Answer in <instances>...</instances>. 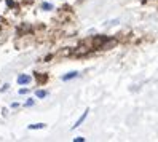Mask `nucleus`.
Wrapping results in <instances>:
<instances>
[{
	"mask_svg": "<svg viewBox=\"0 0 158 142\" xmlns=\"http://www.w3.org/2000/svg\"><path fill=\"white\" fill-rule=\"evenodd\" d=\"M16 81H18V85H29L31 81H32V78H31V75H27V73H21L19 77L16 78Z\"/></svg>",
	"mask_w": 158,
	"mask_h": 142,
	"instance_id": "f257e3e1",
	"label": "nucleus"
},
{
	"mask_svg": "<svg viewBox=\"0 0 158 142\" xmlns=\"http://www.w3.org/2000/svg\"><path fill=\"white\" fill-rule=\"evenodd\" d=\"M88 113H89V109H86L85 112H83V113H81V117H80V118H78V120L75 121V125H73V126H72V129H77L78 126H81V123H83V121H85V120H86V117H88Z\"/></svg>",
	"mask_w": 158,
	"mask_h": 142,
	"instance_id": "f03ea898",
	"label": "nucleus"
},
{
	"mask_svg": "<svg viewBox=\"0 0 158 142\" xmlns=\"http://www.w3.org/2000/svg\"><path fill=\"white\" fill-rule=\"evenodd\" d=\"M78 72L77 70H72V72H69V73H66V75H62V81H69V80H73V78H77L78 77Z\"/></svg>",
	"mask_w": 158,
	"mask_h": 142,
	"instance_id": "7ed1b4c3",
	"label": "nucleus"
},
{
	"mask_svg": "<svg viewBox=\"0 0 158 142\" xmlns=\"http://www.w3.org/2000/svg\"><path fill=\"white\" fill-rule=\"evenodd\" d=\"M27 128L29 129H43V128H46V125L45 123H34V125H29Z\"/></svg>",
	"mask_w": 158,
	"mask_h": 142,
	"instance_id": "20e7f679",
	"label": "nucleus"
},
{
	"mask_svg": "<svg viewBox=\"0 0 158 142\" xmlns=\"http://www.w3.org/2000/svg\"><path fill=\"white\" fill-rule=\"evenodd\" d=\"M35 96L39 98V99H43V98L48 96V91H45V90H37V91H35Z\"/></svg>",
	"mask_w": 158,
	"mask_h": 142,
	"instance_id": "39448f33",
	"label": "nucleus"
},
{
	"mask_svg": "<svg viewBox=\"0 0 158 142\" xmlns=\"http://www.w3.org/2000/svg\"><path fill=\"white\" fill-rule=\"evenodd\" d=\"M40 8H42V10H45V11H50V10H53V5L48 3V2H43Z\"/></svg>",
	"mask_w": 158,
	"mask_h": 142,
	"instance_id": "423d86ee",
	"label": "nucleus"
},
{
	"mask_svg": "<svg viewBox=\"0 0 158 142\" xmlns=\"http://www.w3.org/2000/svg\"><path fill=\"white\" fill-rule=\"evenodd\" d=\"M34 104H35V101H34V99H27V101H26V104H24V106H26V107H32Z\"/></svg>",
	"mask_w": 158,
	"mask_h": 142,
	"instance_id": "0eeeda50",
	"label": "nucleus"
},
{
	"mask_svg": "<svg viewBox=\"0 0 158 142\" xmlns=\"http://www.w3.org/2000/svg\"><path fill=\"white\" fill-rule=\"evenodd\" d=\"M8 88H10V85H8V83H5L3 86H2V90H0V93H5V91H6Z\"/></svg>",
	"mask_w": 158,
	"mask_h": 142,
	"instance_id": "6e6552de",
	"label": "nucleus"
},
{
	"mask_svg": "<svg viewBox=\"0 0 158 142\" xmlns=\"http://www.w3.org/2000/svg\"><path fill=\"white\" fill-rule=\"evenodd\" d=\"M73 142H85V137L78 136V137H75V139H73Z\"/></svg>",
	"mask_w": 158,
	"mask_h": 142,
	"instance_id": "1a4fd4ad",
	"label": "nucleus"
},
{
	"mask_svg": "<svg viewBox=\"0 0 158 142\" xmlns=\"http://www.w3.org/2000/svg\"><path fill=\"white\" fill-rule=\"evenodd\" d=\"M27 93H29V88H21L19 90V94H27Z\"/></svg>",
	"mask_w": 158,
	"mask_h": 142,
	"instance_id": "9d476101",
	"label": "nucleus"
},
{
	"mask_svg": "<svg viewBox=\"0 0 158 142\" xmlns=\"http://www.w3.org/2000/svg\"><path fill=\"white\" fill-rule=\"evenodd\" d=\"M6 5L10 6V8H13L15 6V2H13V0H6Z\"/></svg>",
	"mask_w": 158,
	"mask_h": 142,
	"instance_id": "9b49d317",
	"label": "nucleus"
},
{
	"mask_svg": "<svg viewBox=\"0 0 158 142\" xmlns=\"http://www.w3.org/2000/svg\"><path fill=\"white\" fill-rule=\"evenodd\" d=\"M11 107L16 109V107H19V104H18V102H13V104H11Z\"/></svg>",
	"mask_w": 158,
	"mask_h": 142,
	"instance_id": "f8f14e48",
	"label": "nucleus"
},
{
	"mask_svg": "<svg viewBox=\"0 0 158 142\" xmlns=\"http://www.w3.org/2000/svg\"><path fill=\"white\" fill-rule=\"evenodd\" d=\"M80 2H81V0H80Z\"/></svg>",
	"mask_w": 158,
	"mask_h": 142,
	"instance_id": "ddd939ff",
	"label": "nucleus"
}]
</instances>
